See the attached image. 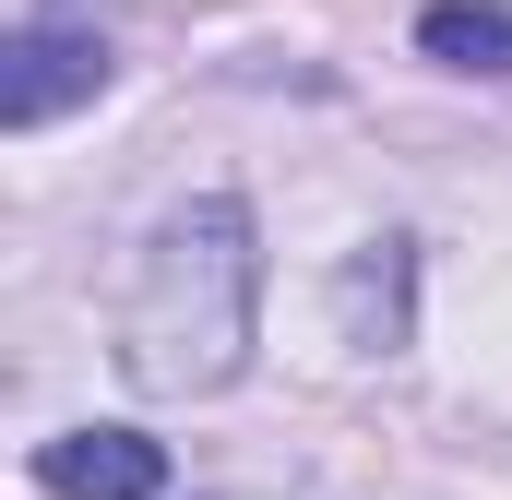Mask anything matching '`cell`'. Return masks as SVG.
Returning <instances> with one entry per match:
<instances>
[{"label":"cell","instance_id":"obj_1","mask_svg":"<svg viewBox=\"0 0 512 500\" xmlns=\"http://www.w3.org/2000/svg\"><path fill=\"white\" fill-rule=\"evenodd\" d=\"M251 310H262V250H251V203L203 191L179 203L120 310V370L143 393H227L251 370Z\"/></svg>","mask_w":512,"mask_h":500},{"label":"cell","instance_id":"obj_2","mask_svg":"<svg viewBox=\"0 0 512 500\" xmlns=\"http://www.w3.org/2000/svg\"><path fill=\"white\" fill-rule=\"evenodd\" d=\"M96 84H108V48H96V36L24 24V36L0 48V131H48L60 108H84Z\"/></svg>","mask_w":512,"mask_h":500},{"label":"cell","instance_id":"obj_3","mask_svg":"<svg viewBox=\"0 0 512 500\" xmlns=\"http://www.w3.org/2000/svg\"><path fill=\"white\" fill-rule=\"evenodd\" d=\"M36 489L48 500H155L167 453L143 429H60V441H36Z\"/></svg>","mask_w":512,"mask_h":500},{"label":"cell","instance_id":"obj_4","mask_svg":"<svg viewBox=\"0 0 512 500\" xmlns=\"http://www.w3.org/2000/svg\"><path fill=\"white\" fill-rule=\"evenodd\" d=\"M417 48L441 72H501L512 84V0H429L417 12Z\"/></svg>","mask_w":512,"mask_h":500}]
</instances>
